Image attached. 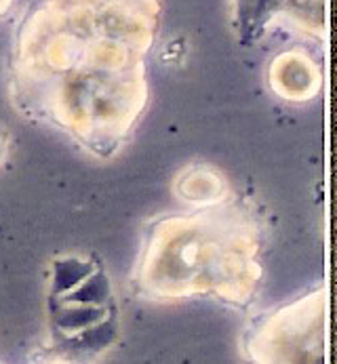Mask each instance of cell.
Instances as JSON below:
<instances>
[{
	"mask_svg": "<svg viewBox=\"0 0 337 364\" xmlns=\"http://www.w3.org/2000/svg\"><path fill=\"white\" fill-rule=\"evenodd\" d=\"M161 0H36L11 53L17 105L110 156L146 100Z\"/></svg>",
	"mask_w": 337,
	"mask_h": 364,
	"instance_id": "1",
	"label": "cell"
},
{
	"mask_svg": "<svg viewBox=\"0 0 337 364\" xmlns=\"http://www.w3.org/2000/svg\"><path fill=\"white\" fill-rule=\"evenodd\" d=\"M4 150H6V137L4 133H0V160L4 158Z\"/></svg>",
	"mask_w": 337,
	"mask_h": 364,
	"instance_id": "6",
	"label": "cell"
},
{
	"mask_svg": "<svg viewBox=\"0 0 337 364\" xmlns=\"http://www.w3.org/2000/svg\"><path fill=\"white\" fill-rule=\"evenodd\" d=\"M270 85L281 97L304 102L319 93L321 72L306 53H282L270 65Z\"/></svg>",
	"mask_w": 337,
	"mask_h": 364,
	"instance_id": "3",
	"label": "cell"
},
{
	"mask_svg": "<svg viewBox=\"0 0 337 364\" xmlns=\"http://www.w3.org/2000/svg\"><path fill=\"white\" fill-rule=\"evenodd\" d=\"M11 4H13V0H0V15H4L11 9Z\"/></svg>",
	"mask_w": 337,
	"mask_h": 364,
	"instance_id": "5",
	"label": "cell"
},
{
	"mask_svg": "<svg viewBox=\"0 0 337 364\" xmlns=\"http://www.w3.org/2000/svg\"><path fill=\"white\" fill-rule=\"evenodd\" d=\"M234 19L240 30L260 36L268 26L287 19L306 32L321 36L325 23L323 0H232Z\"/></svg>",
	"mask_w": 337,
	"mask_h": 364,
	"instance_id": "2",
	"label": "cell"
},
{
	"mask_svg": "<svg viewBox=\"0 0 337 364\" xmlns=\"http://www.w3.org/2000/svg\"><path fill=\"white\" fill-rule=\"evenodd\" d=\"M188 173V171H186ZM188 188L181 190L183 198L186 200H198V203H211V200H218L220 194L224 192L225 183L222 177L218 175H211L209 171L205 168H196V171H190L188 173Z\"/></svg>",
	"mask_w": 337,
	"mask_h": 364,
	"instance_id": "4",
	"label": "cell"
}]
</instances>
